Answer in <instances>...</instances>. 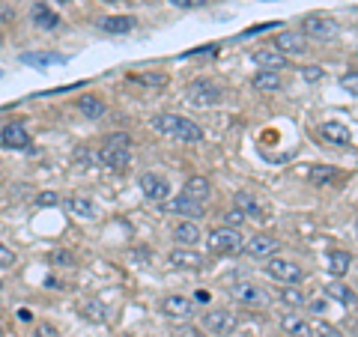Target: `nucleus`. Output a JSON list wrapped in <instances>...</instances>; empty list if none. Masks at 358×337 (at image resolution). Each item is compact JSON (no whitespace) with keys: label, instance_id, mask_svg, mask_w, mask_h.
Masks as SVG:
<instances>
[{"label":"nucleus","instance_id":"45","mask_svg":"<svg viewBox=\"0 0 358 337\" xmlns=\"http://www.w3.org/2000/svg\"><path fill=\"white\" fill-rule=\"evenodd\" d=\"M60 3H66V0H60Z\"/></svg>","mask_w":358,"mask_h":337},{"label":"nucleus","instance_id":"36","mask_svg":"<svg viewBox=\"0 0 358 337\" xmlns=\"http://www.w3.org/2000/svg\"><path fill=\"white\" fill-rule=\"evenodd\" d=\"M6 266H15V254H13V248L0 245V268H6Z\"/></svg>","mask_w":358,"mask_h":337},{"label":"nucleus","instance_id":"8","mask_svg":"<svg viewBox=\"0 0 358 337\" xmlns=\"http://www.w3.org/2000/svg\"><path fill=\"white\" fill-rule=\"evenodd\" d=\"M141 191L147 200H155V203H164L167 194H171V185H167L164 176H155V173H143L141 176Z\"/></svg>","mask_w":358,"mask_h":337},{"label":"nucleus","instance_id":"27","mask_svg":"<svg viewBox=\"0 0 358 337\" xmlns=\"http://www.w3.org/2000/svg\"><path fill=\"white\" fill-rule=\"evenodd\" d=\"M233 203H236V209H239V212H245V215H251V218H263V212H260V206H257L254 194H248V191H239V194L233 197Z\"/></svg>","mask_w":358,"mask_h":337},{"label":"nucleus","instance_id":"17","mask_svg":"<svg viewBox=\"0 0 358 337\" xmlns=\"http://www.w3.org/2000/svg\"><path fill=\"white\" fill-rule=\"evenodd\" d=\"M254 63L263 66V69H287V66H289V60L284 57L281 51H275V48H260V51H254Z\"/></svg>","mask_w":358,"mask_h":337},{"label":"nucleus","instance_id":"6","mask_svg":"<svg viewBox=\"0 0 358 337\" xmlns=\"http://www.w3.org/2000/svg\"><path fill=\"white\" fill-rule=\"evenodd\" d=\"M266 272L272 275L275 280H281V284H299L301 280V268L296 263L284 260V257H272V260L266 263Z\"/></svg>","mask_w":358,"mask_h":337},{"label":"nucleus","instance_id":"5","mask_svg":"<svg viewBox=\"0 0 358 337\" xmlns=\"http://www.w3.org/2000/svg\"><path fill=\"white\" fill-rule=\"evenodd\" d=\"M188 102L197 105V108H212V105H221L224 102V89L212 81H192L185 89Z\"/></svg>","mask_w":358,"mask_h":337},{"label":"nucleus","instance_id":"42","mask_svg":"<svg viewBox=\"0 0 358 337\" xmlns=\"http://www.w3.org/2000/svg\"><path fill=\"white\" fill-rule=\"evenodd\" d=\"M179 337H203V334H200L197 329H188L185 325V329H179Z\"/></svg>","mask_w":358,"mask_h":337},{"label":"nucleus","instance_id":"31","mask_svg":"<svg viewBox=\"0 0 358 337\" xmlns=\"http://www.w3.org/2000/svg\"><path fill=\"white\" fill-rule=\"evenodd\" d=\"M326 293H329L331 299H338L341 305H352V301H355V293H352V289L346 287V284H338V280H334V284H329V287H326Z\"/></svg>","mask_w":358,"mask_h":337},{"label":"nucleus","instance_id":"24","mask_svg":"<svg viewBox=\"0 0 358 337\" xmlns=\"http://www.w3.org/2000/svg\"><path fill=\"white\" fill-rule=\"evenodd\" d=\"M167 212H176V215H188V218H197L200 212H203V206L194 203V200H188V197H176L167 203Z\"/></svg>","mask_w":358,"mask_h":337},{"label":"nucleus","instance_id":"38","mask_svg":"<svg viewBox=\"0 0 358 337\" xmlns=\"http://www.w3.org/2000/svg\"><path fill=\"white\" fill-rule=\"evenodd\" d=\"M301 75H305V81H320L322 69H320V66H305V69H301Z\"/></svg>","mask_w":358,"mask_h":337},{"label":"nucleus","instance_id":"37","mask_svg":"<svg viewBox=\"0 0 358 337\" xmlns=\"http://www.w3.org/2000/svg\"><path fill=\"white\" fill-rule=\"evenodd\" d=\"M341 84L346 87V93H350V96H355V93H358V81H355V72L343 75V78H341Z\"/></svg>","mask_w":358,"mask_h":337},{"label":"nucleus","instance_id":"44","mask_svg":"<svg viewBox=\"0 0 358 337\" xmlns=\"http://www.w3.org/2000/svg\"><path fill=\"white\" fill-rule=\"evenodd\" d=\"M0 78H3V69H0Z\"/></svg>","mask_w":358,"mask_h":337},{"label":"nucleus","instance_id":"2","mask_svg":"<svg viewBox=\"0 0 358 337\" xmlns=\"http://www.w3.org/2000/svg\"><path fill=\"white\" fill-rule=\"evenodd\" d=\"M99 162H102L105 167H110V171H126L129 162H131V138L126 131H117L110 134V138H105V147L102 152H99Z\"/></svg>","mask_w":358,"mask_h":337},{"label":"nucleus","instance_id":"1","mask_svg":"<svg viewBox=\"0 0 358 337\" xmlns=\"http://www.w3.org/2000/svg\"><path fill=\"white\" fill-rule=\"evenodd\" d=\"M152 129L167 134V138H179L182 143H200L203 141V129L194 120H185L179 114H159L152 117Z\"/></svg>","mask_w":358,"mask_h":337},{"label":"nucleus","instance_id":"21","mask_svg":"<svg viewBox=\"0 0 358 337\" xmlns=\"http://www.w3.org/2000/svg\"><path fill=\"white\" fill-rule=\"evenodd\" d=\"M254 89L257 93H275V89H281V75L275 69H266L254 78Z\"/></svg>","mask_w":358,"mask_h":337},{"label":"nucleus","instance_id":"20","mask_svg":"<svg viewBox=\"0 0 358 337\" xmlns=\"http://www.w3.org/2000/svg\"><path fill=\"white\" fill-rule=\"evenodd\" d=\"M30 15H33V24H36V27H42V30H54V27H57V24H60V18H57V15H54V13H51V9H48V6H45V3H33V9H30Z\"/></svg>","mask_w":358,"mask_h":337},{"label":"nucleus","instance_id":"7","mask_svg":"<svg viewBox=\"0 0 358 337\" xmlns=\"http://www.w3.org/2000/svg\"><path fill=\"white\" fill-rule=\"evenodd\" d=\"M272 48L281 51L284 57H289V54H305L308 51V39L301 36V33H296V30H284V33H278L275 36Z\"/></svg>","mask_w":358,"mask_h":337},{"label":"nucleus","instance_id":"33","mask_svg":"<svg viewBox=\"0 0 358 337\" xmlns=\"http://www.w3.org/2000/svg\"><path fill=\"white\" fill-rule=\"evenodd\" d=\"M331 179H334V167H310V182L313 185L331 182Z\"/></svg>","mask_w":358,"mask_h":337},{"label":"nucleus","instance_id":"35","mask_svg":"<svg viewBox=\"0 0 358 337\" xmlns=\"http://www.w3.org/2000/svg\"><path fill=\"white\" fill-rule=\"evenodd\" d=\"M242 221H245V212H239V209H230L227 215H224V224H227V227H239Z\"/></svg>","mask_w":358,"mask_h":337},{"label":"nucleus","instance_id":"4","mask_svg":"<svg viewBox=\"0 0 358 337\" xmlns=\"http://www.w3.org/2000/svg\"><path fill=\"white\" fill-rule=\"evenodd\" d=\"M338 33H341V24L331 15L317 13V15H308L301 21V36H310L317 42H331V39H338Z\"/></svg>","mask_w":358,"mask_h":337},{"label":"nucleus","instance_id":"22","mask_svg":"<svg viewBox=\"0 0 358 337\" xmlns=\"http://www.w3.org/2000/svg\"><path fill=\"white\" fill-rule=\"evenodd\" d=\"M78 108H81V114L87 120H102L105 117V102L96 99V96H81L78 99Z\"/></svg>","mask_w":358,"mask_h":337},{"label":"nucleus","instance_id":"26","mask_svg":"<svg viewBox=\"0 0 358 337\" xmlns=\"http://www.w3.org/2000/svg\"><path fill=\"white\" fill-rule=\"evenodd\" d=\"M134 24H138V21H134L131 15H110V18L102 21V30H108V33H131Z\"/></svg>","mask_w":358,"mask_h":337},{"label":"nucleus","instance_id":"11","mask_svg":"<svg viewBox=\"0 0 358 337\" xmlns=\"http://www.w3.org/2000/svg\"><path fill=\"white\" fill-rule=\"evenodd\" d=\"M162 310L171 320H188V317H194V301L185 296H167L162 301Z\"/></svg>","mask_w":358,"mask_h":337},{"label":"nucleus","instance_id":"28","mask_svg":"<svg viewBox=\"0 0 358 337\" xmlns=\"http://www.w3.org/2000/svg\"><path fill=\"white\" fill-rule=\"evenodd\" d=\"M278 299H281L284 305L296 308V310L305 308V296H301V289H299V287H293V284H284L281 289H278Z\"/></svg>","mask_w":358,"mask_h":337},{"label":"nucleus","instance_id":"43","mask_svg":"<svg viewBox=\"0 0 358 337\" xmlns=\"http://www.w3.org/2000/svg\"><path fill=\"white\" fill-rule=\"evenodd\" d=\"M105 3H120V0H105Z\"/></svg>","mask_w":358,"mask_h":337},{"label":"nucleus","instance_id":"18","mask_svg":"<svg viewBox=\"0 0 358 337\" xmlns=\"http://www.w3.org/2000/svg\"><path fill=\"white\" fill-rule=\"evenodd\" d=\"M66 209H69L75 218H84V221L96 218V203H93V200H87V197H78V194L66 197Z\"/></svg>","mask_w":358,"mask_h":337},{"label":"nucleus","instance_id":"3","mask_svg":"<svg viewBox=\"0 0 358 337\" xmlns=\"http://www.w3.org/2000/svg\"><path fill=\"white\" fill-rule=\"evenodd\" d=\"M242 233L236 230V227H215L209 233V239H206V245H209V251L212 254H218V257H227V254H239L242 251Z\"/></svg>","mask_w":358,"mask_h":337},{"label":"nucleus","instance_id":"16","mask_svg":"<svg viewBox=\"0 0 358 337\" xmlns=\"http://www.w3.org/2000/svg\"><path fill=\"white\" fill-rule=\"evenodd\" d=\"M230 296L242 301V305H260L263 296H260V287L251 284V280H242V284H233L230 287Z\"/></svg>","mask_w":358,"mask_h":337},{"label":"nucleus","instance_id":"15","mask_svg":"<svg viewBox=\"0 0 358 337\" xmlns=\"http://www.w3.org/2000/svg\"><path fill=\"white\" fill-rule=\"evenodd\" d=\"M78 313H81L87 322H96V325H102L108 320V308L99 299H81L78 301Z\"/></svg>","mask_w":358,"mask_h":337},{"label":"nucleus","instance_id":"34","mask_svg":"<svg viewBox=\"0 0 358 337\" xmlns=\"http://www.w3.org/2000/svg\"><path fill=\"white\" fill-rule=\"evenodd\" d=\"M60 203V194H54V191H42L36 197V206H57Z\"/></svg>","mask_w":358,"mask_h":337},{"label":"nucleus","instance_id":"41","mask_svg":"<svg viewBox=\"0 0 358 337\" xmlns=\"http://www.w3.org/2000/svg\"><path fill=\"white\" fill-rule=\"evenodd\" d=\"M90 162H93V155H90L87 150H78V152H75V164H84V167H87Z\"/></svg>","mask_w":358,"mask_h":337},{"label":"nucleus","instance_id":"25","mask_svg":"<svg viewBox=\"0 0 358 337\" xmlns=\"http://www.w3.org/2000/svg\"><path fill=\"white\" fill-rule=\"evenodd\" d=\"M350 266H352V257L346 251H331L329 254V272L334 278H343L346 272H350Z\"/></svg>","mask_w":358,"mask_h":337},{"label":"nucleus","instance_id":"9","mask_svg":"<svg viewBox=\"0 0 358 337\" xmlns=\"http://www.w3.org/2000/svg\"><path fill=\"white\" fill-rule=\"evenodd\" d=\"M203 329L209 334H233L236 329V317L230 310H209L203 317Z\"/></svg>","mask_w":358,"mask_h":337},{"label":"nucleus","instance_id":"13","mask_svg":"<svg viewBox=\"0 0 358 337\" xmlns=\"http://www.w3.org/2000/svg\"><path fill=\"white\" fill-rule=\"evenodd\" d=\"M182 197H188V200H194V203L203 206L206 200L212 197V185H209V179H206V176H192V179L185 182V188H182Z\"/></svg>","mask_w":358,"mask_h":337},{"label":"nucleus","instance_id":"30","mask_svg":"<svg viewBox=\"0 0 358 337\" xmlns=\"http://www.w3.org/2000/svg\"><path fill=\"white\" fill-rule=\"evenodd\" d=\"M24 60L27 66H57V63H66L63 54H24Z\"/></svg>","mask_w":358,"mask_h":337},{"label":"nucleus","instance_id":"39","mask_svg":"<svg viewBox=\"0 0 358 337\" xmlns=\"http://www.w3.org/2000/svg\"><path fill=\"white\" fill-rule=\"evenodd\" d=\"M138 81H143V84H155V87H164V84H167V78H164V75H138Z\"/></svg>","mask_w":358,"mask_h":337},{"label":"nucleus","instance_id":"14","mask_svg":"<svg viewBox=\"0 0 358 337\" xmlns=\"http://www.w3.org/2000/svg\"><path fill=\"white\" fill-rule=\"evenodd\" d=\"M320 134L329 143H334V147H350V143H352V131L346 129V126H341V122H322Z\"/></svg>","mask_w":358,"mask_h":337},{"label":"nucleus","instance_id":"23","mask_svg":"<svg viewBox=\"0 0 358 337\" xmlns=\"http://www.w3.org/2000/svg\"><path fill=\"white\" fill-rule=\"evenodd\" d=\"M281 325H284V331L289 337H310V322L296 317V313H287V317L281 320Z\"/></svg>","mask_w":358,"mask_h":337},{"label":"nucleus","instance_id":"10","mask_svg":"<svg viewBox=\"0 0 358 337\" xmlns=\"http://www.w3.org/2000/svg\"><path fill=\"white\" fill-rule=\"evenodd\" d=\"M0 143H3L6 150H27L30 134L21 122H9V126H3V131H0Z\"/></svg>","mask_w":358,"mask_h":337},{"label":"nucleus","instance_id":"40","mask_svg":"<svg viewBox=\"0 0 358 337\" xmlns=\"http://www.w3.org/2000/svg\"><path fill=\"white\" fill-rule=\"evenodd\" d=\"M173 6H179V9H200L206 3V0H171Z\"/></svg>","mask_w":358,"mask_h":337},{"label":"nucleus","instance_id":"32","mask_svg":"<svg viewBox=\"0 0 358 337\" xmlns=\"http://www.w3.org/2000/svg\"><path fill=\"white\" fill-rule=\"evenodd\" d=\"M310 337H346V334L334 329L331 322H310Z\"/></svg>","mask_w":358,"mask_h":337},{"label":"nucleus","instance_id":"29","mask_svg":"<svg viewBox=\"0 0 358 337\" xmlns=\"http://www.w3.org/2000/svg\"><path fill=\"white\" fill-rule=\"evenodd\" d=\"M173 236H176V242H182V245H197L200 242V230H197V224H192V221L176 224Z\"/></svg>","mask_w":358,"mask_h":337},{"label":"nucleus","instance_id":"12","mask_svg":"<svg viewBox=\"0 0 358 337\" xmlns=\"http://www.w3.org/2000/svg\"><path fill=\"white\" fill-rule=\"evenodd\" d=\"M242 248L251 257H275V251L281 248V242L268 233H260V236H251V242H242Z\"/></svg>","mask_w":358,"mask_h":337},{"label":"nucleus","instance_id":"19","mask_svg":"<svg viewBox=\"0 0 358 337\" xmlns=\"http://www.w3.org/2000/svg\"><path fill=\"white\" fill-rule=\"evenodd\" d=\"M171 263L176 268H203V257H200L197 251H192V248H176L171 254Z\"/></svg>","mask_w":358,"mask_h":337}]
</instances>
